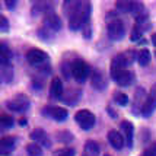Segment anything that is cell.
<instances>
[{"label":"cell","instance_id":"obj_1","mask_svg":"<svg viewBox=\"0 0 156 156\" xmlns=\"http://www.w3.org/2000/svg\"><path fill=\"white\" fill-rule=\"evenodd\" d=\"M90 12H92V6L89 2H79L77 7L73 10V13L69 16V28L72 31L83 29V27L89 23Z\"/></svg>","mask_w":156,"mask_h":156},{"label":"cell","instance_id":"obj_2","mask_svg":"<svg viewBox=\"0 0 156 156\" xmlns=\"http://www.w3.org/2000/svg\"><path fill=\"white\" fill-rule=\"evenodd\" d=\"M70 72H72V76L75 77V80L77 82H85L90 75V67L88 66L86 61H83L82 58H76V60L72 61L70 64Z\"/></svg>","mask_w":156,"mask_h":156},{"label":"cell","instance_id":"obj_3","mask_svg":"<svg viewBox=\"0 0 156 156\" xmlns=\"http://www.w3.org/2000/svg\"><path fill=\"white\" fill-rule=\"evenodd\" d=\"M111 77L120 85V86H130L133 80H134V73L129 70V69H121V67H114L111 66L109 69Z\"/></svg>","mask_w":156,"mask_h":156},{"label":"cell","instance_id":"obj_4","mask_svg":"<svg viewBox=\"0 0 156 156\" xmlns=\"http://www.w3.org/2000/svg\"><path fill=\"white\" fill-rule=\"evenodd\" d=\"M107 34H108L109 40L112 41H120L124 38L126 35V27H124V22L121 19H111L107 25Z\"/></svg>","mask_w":156,"mask_h":156},{"label":"cell","instance_id":"obj_5","mask_svg":"<svg viewBox=\"0 0 156 156\" xmlns=\"http://www.w3.org/2000/svg\"><path fill=\"white\" fill-rule=\"evenodd\" d=\"M75 120L80 126L82 130H90L95 126V121H96L94 112H90L89 109H80V111H77L75 115Z\"/></svg>","mask_w":156,"mask_h":156},{"label":"cell","instance_id":"obj_6","mask_svg":"<svg viewBox=\"0 0 156 156\" xmlns=\"http://www.w3.org/2000/svg\"><path fill=\"white\" fill-rule=\"evenodd\" d=\"M25 57H27L28 63L31 66H34V67H42L48 60L47 53H44L40 48H31V50H28Z\"/></svg>","mask_w":156,"mask_h":156},{"label":"cell","instance_id":"obj_7","mask_svg":"<svg viewBox=\"0 0 156 156\" xmlns=\"http://www.w3.org/2000/svg\"><path fill=\"white\" fill-rule=\"evenodd\" d=\"M6 107L13 112H20L22 114L29 108V98L27 95H16L13 99H10L7 102Z\"/></svg>","mask_w":156,"mask_h":156},{"label":"cell","instance_id":"obj_8","mask_svg":"<svg viewBox=\"0 0 156 156\" xmlns=\"http://www.w3.org/2000/svg\"><path fill=\"white\" fill-rule=\"evenodd\" d=\"M156 109V83L150 88L149 95L146 96L144 99V105L142 109V115L143 117H150Z\"/></svg>","mask_w":156,"mask_h":156},{"label":"cell","instance_id":"obj_9","mask_svg":"<svg viewBox=\"0 0 156 156\" xmlns=\"http://www.w3.org/2000/svg\"><path fill=\"white\" fill-rule=\"evenodd\" d=\"M42 114L55 121H64L69 115L67 109L63 107H45V108H42Z\"/></svg>","mask_w":156,"mask_h":156},{"label":"cell","instance_id":"obj_10","mask_svg":"<svg viewBox=\"0 0 156 156\" xmlns=\"http://www.w3.org/2000/svg\"><path fill=\"white\" fill-rule=\"evenodd\" d=\"M44 28H47L48 31H51L53 34L57 32V31H60L61 29L60 16H58L57 13H54V12L45 15V18H44Z\"/></svg>","mask_w":156,"mask_h":156},{"label":"cell","instance_id":"obj_11","mask_svg":"<svg viewBox=\"0 0 156 156\" xmlns=\"http://www.w3.org/2000/svg\"><path fill=\"white\" fill-rule=\"evenodd\" d=\"M107 139H108V143L111 144V147H114L115 150H120V149L124 147L126 139H124V136H122L120 131H117V130H111V131H108Z\"/></svg>","mask_w":156,"mask_h":156},{"label":"cell","instance_id":"obj_12","mask_svg":"<svg viewBox=\"0 0 156 156\" xmlns=\"http://www.w3.org/2000/svg\"><path fill=\"white\" fill-rule=\"evenodd\" d=\"M29 137L32 139V142L38 143L40 146H41V144H42V146H47V147H50V146H51V143H50V140H48L47 133H45L42 129H34L32 131H31Z\"/></svg>","mask_w":156,"mask_h":156},{"label":"cell","instance_id":"obj_13","mask_svg":"<svg viewBox=\"0 0 156 156\" xmlns=\"http://www.w3.org/2000/svg\"><path fill=\"white\" fill-rule=\"evenodd\" d=\"M16 146V137L15 136H6L0 140V153L5 156L9 155Z\"/></svg>","mask_w":156,"mask_h":156},{"label":"cell","instance_id":"obj_14","mask_svg":"<svg viewBox=\"0 0 156 156\" xmlns=\"http://www.w3.org/2000/svg\"><path fill=\"white\" fill-rule=\"evenodd\" d=\"M90 82H92V86H94L96 90H104V89L107 88V79H105V76L102 75L99 70H94V72H92Z\"/></svg>","mask_w":156,"mask_h":156},{"label":"cell","instance_id":"obj_15","mask_svg":"<svg viewBox=\"0 0 156 156\" xmlns=\"http://www.w3.org/2000/svg\"><path fill=\"white\" fill-rule=\"evenodd\" d=\"M63 92H64L63 82L58 77H54L50 83V96L51 98H63Z\"/></svg>","mask_w":156,"mask_h":156},{"label":"cell","instance_id":"obj_16","mask_svg":"<svg viewBox=\"0 0 156 156\" xmlns=\"http://www.w3.org/2000/svg\"><path fill=\"white\" fill-rule=\"evenodd\" d=\"M121 130L124 133V139H126L127 144L131 147L133 146V137H134V127H133V124L126 120V121L121 122Z\"/></svg>","mask_w":156,"mask_h":156},{"label":"cell","instance_id":"obj_17","mask_svg":"<svg viewBox=\"0 0 156 156\" xmlns=\"http://www.w3.org/2000/svg\"><path fill=\"white\" fill-rule=\"evenodd\" d=\"M101 153V147L95 140H88L85 143V147H83V155L82 156H99Z\"/></svg>","mask_w":156,"mask_h":156},{"label":"cell","instance_id":"obj_18","mask_svg":"<svg viewBox=\"0 0 156 156\" xmlns=\"http://www.w3.org/2000/svg\"><path fill=\"white\" fill-rule=\"evenodd\" d=\"M12 61V51L5 42L0 45V66H7Z\"/></svg>","mask_w":156,"mask_h":156},{"label":"cell","instance_id":"obj_19","mask_svg":"<svg viewBox=\"0 0 156 156\" xmlns=\"http://www.w3.org/2000/svg\"><path fill=\"white\" fill-rule=\"evenodd\" d=\"M136 5L137 2H127V0H124V2H117L115 6H117V10L121 12V13H134Z\"/></svg>","mask_w":156,"mask_h":156},{"label":"cell","instance_id":"obj_20","mask_svg":"<svg viewBox=\"0 0 156 156\" xmlns=\"http://www.w3.org/2000/svg\"><path fill=\"white\" fill-rule=\"evenodd\" d=\"M51 3H48V2H37L34 3V6H32V13L34 15H38V13H51Z\"/></svg>","mask_w":156,"mask_h":156},{"label":"cell","instance_id":"obj_21","mask_svg":"<svg viewBox=\"0 0 156 156\" xmlns=\"http://www.w3.org/2000/svg\"><path fill=\"white\" fill-rule=\"evenodd\" d=\"M0 76H2V80L5 82V83H10V82L13 80V69H12V64L2 66Z\"/></svg>","mask_w":156,"mask_h":156},{"label":"cell","instance_id":"obj_22","mask_svg":"<svg viewBox=\"0 0 156 156\" xmlns=\"http://www.w3.org/2000/svg\"><path fill=\"white\" fill-rule=\"evenodd\" d=\"M136 60L139 61V64L140 66H147L150 63V51L147 48H142V50H139L137 51V57Z\"/></svg>","mask_w":156,"mask_h":156},{"label":"cell","instance_id":"obj_23","mask_svg":"<svg viewBox=\"0 0 156 156\" xmlns=\"http://www.w3.org/2000/svg\"><path fill=\"white\" fill-rule=\"evenodd\" d=\"M27 153L29 156H42V147L38 143L31 142L29 144H27Z\"/></svg>","mask_w":156,"mask_h":156},{"label":"cell","instance_id":"obj_24","mask_svg":"<svg viewBox=\"0 0 156 156\" xmlns=\"http://www.w3.org/2000/svg\"><path fill=\"white\" fill-rule=\"evenodd\" d=\"M79 96H80L79 90L72 89V90H69V92H67V96H63L61 99H63L64 102H67L69 105H75L76 102H77V99H79Z\"/></svg>","mask_w":156,"mask_h":156},{"label":"cell","instance_id":"obj_25","mask_svg":"<svg viewBox=\"0 0 156 156\" xmlns=\"http://www.w3.org/2000/svg\"><path fill=\"white\" fill-rule=\"evenodd\" d=\"M13 117L12 115H7V114H2L0 117V126H2V130H6V129H10L13 126Z\"/></svg>","mask_w":156,"mask_h":156},{"label":"cell","instance_id":"obj_26","mask_svg":"<svg viewBox=\"0 0 156 156\" xmlns=\"http://www.w3.org/2000/svg\"><path fill=\"white\" fill-rule=\"evenodd\" d=\"M112 99L115 101V104L121 105V107H126L129 104V96L126 95V94H122V92H115L112 95Z\"/></svg>","mask_w":156,"mask_h":156},{"label":"cell","instance_id":"obj_27","mask_svg":"<svg viewBox=\"0 0 156 156\" xmlns=\"http://www.w3.org/2000/svg\"><path fill=\"white\" fill-rule=\"evenodd\" d=\"M57 139L63 143H69L73 140V134L69 133V131H58V133H57Z\"/></svg>","mask_w":156,"mask_h":156},{"label":"cell","instance_id":"obj_28","mask_svg":"<svg viewBox=\"0 0 156 156\" xmlns=\"http://www.w3.org/2000/svg\"><path fill=\"white\" fill-rule=\"evenodd\" d=\"M75 149L73 147H64V149L57 150L54 153V156H75Z\"/></svg>","mask_w":156,"mask_h":156},{"label":"cell","instance_id":"obj_29","mask_svg":"<svg viewBox=\"0 0 156 156\" xmlns=\"http://www.w3.org/2000/svg\"><path fill=\"white\" fill-rule=\"evenodd\" d=\"M140 156H156V142L152 143L149 147H146L143 150V153Z\"/></svg>","mask_w":156,"mask_h":156},{"label":"cell","instance_id":"obj_30","mask_svg":"<svg viewBox=\"0 0 156 156\" xmlns=\"http://www.w3.org/2000/svg\"><path fill=\"white\" fill-rule=\"evenodd\" d=\"M7 29H9V20L5 15H2L0 16V31L2 32H6Z\"/></svg>","mask_w":156,"mask_h":156},{"label":"cell","instance_id":"obj_31","mask_svg":"<svg viewBox=\"0 0 156 156\" xmlns=\"http://www.w3.org/2000/svg\"><path fill=\"white\" fill-rule=\"evenodd\" d=\"M142 32H139L136 28H133V31H131V35H130V38H131V41H139L140 38H142Z\"/></svg>","mask_w":156,"mask_h":156},{"label":"cell","instance_id":"obj_32","mask_svg":"<svg viewBox=\"0 0 156 156\" xmlns=\"http://www.w3.org/2000/svg\"><path fill=\"white\" fill-rule=\"evenodd\" d=\"M90 32H92V28H90V23L85 25L83 27V37L85 38H90Z\"/></svg>","mask_w":156,"mask_h":156},{"label":"cell","instance_id":"obj_33","mask_svg":"<svg viewBox=\"0 0 156 156\" xmlns=\"http://www.w3.org/2000/svg\"><path fill=\"white\" fill-rule=\"evenodd\" d=\"M5 5H6L10 10H13L15 7H16V2H13V0H12V2H5Z\"/></svg>","mask_w":156,"mask_h":156},{"label":"cell","instance_id":"obj_34","mask_svg":"<svg viewBox=\"0 0 156 156\" xmlns=\"http://www.w3.org/2000/svg\"><path fill=\"white\" fill-rule=\"evenodd\" d=\"M19 124H20V126H25V124H27V120H25V118H20Z\"/></svg>","mask_w":156,"mask_h":156},{"label":"cell","instance_id":"obj_35","mask_svg":"<svg viewBox=\"0 0 156 156\" xmlns=\"http://www.w3.org/2000/svg\"><path fill=\"white\" fill-rule=\"evenodd\" d=\"M152 41H153V45L156 47V34H153L152 35Z\"/></svg>","mask_w":156,"mask_h":156}]
</instances>
